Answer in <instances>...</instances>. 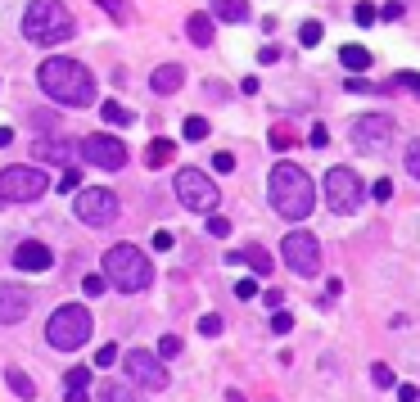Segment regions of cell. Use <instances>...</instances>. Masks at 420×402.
<instances>
[{"mask_svg":"<svg viewBox=\"0 0 420 402\" xmlns=\"http://www.w3.org/2000/svg\"><path fill=\"white\" fill-rule=\"evenodd\" d=\"M177 352H181V339H177V335H163V339H158V357H163V362L177 357Z\"/></svg>","mask_w":420,"mask_h":402,"instance_id":"36","label":"cell"},{"mask_svg":"<svg viewBox=\"0 0 420 402\" xmlns=\"http://www.w3.org/2000/svg\"><path fill=\"white\" fill-rule=\"evenodd\" d=\"M271 330H276V335H289V330H294V316H289L285 308H276V316H271Z\"/></svg>","mask_w":420,"mask_h":402,"instance_id":"35","label":"cell"},{"mask_svg":"<svg viewBox=\"0 0 420 402\" xmlns=\"http://www.w3.org/2000/svg\"><path fill=\"white\" fill-rule=\"evenodd\" d=\"M299 41H303V45H316V41H321V23H316V18H307L303 28H299Z\"/></svg>","mask_w":420,"mask_h":402,"instance_id":"33","label":"cell"},{"mask_svg":"<svg viewBox=\"0 0 420 402\" xmlns=\"http://www.w3.org/2000/svg\"><path fill=\"white\" fill-rule=\"evenodd\" d=\"M82 158L95 167H104V172H118V167H127V145H122L118 136H86L82 140Z\"/></svg>","mask_w":420,"mask_h":402,"instance_id":"12","label":"cell"},{"mask_svg":"<svg viewBox=\"0 0 420 402\" xmlns=\"http://www.w3.org/2000/svg\"><path fill=\"white\" fill-rule=\"evenodd\" d=\"M114 362H118V348L114 344H104L100 352H95V367H114Z\"/></svg>","mask_w":420,"mask_h":402,"instance_id":"40","label":"cell"},{"mask_svg":"<svg viewBox=\"0 0 420 402\" xmlns=\"http://www.w3.org/2000/svg\"><path fill=\"white\" fill-rule=\"evenodd\" d=\"M307 140H312L316 150H326V145H330V131H326V127H312V136H307Z\"/></svg>","mask_w":420,"mask_h":402,"instance_id":"42","label":"cell"},{"mask_svg":"<svg viewBox=\"0 0 420 402\" xmlns=\"http://www.w3.org/2000/svg\"><path fill=\"white\" fill-rule=\"evenodd\" d=\"M122 367H127V380L158 393V389H167V371H163V357H154V352L145 348H131L127 357H122Z\"/></svg>","mask_w":420,"mask_h":402,"instance_id":"11","label":"cell"},{"mask_svg":"<svg viewBox=\"0 0 420 402\" xmlns=\"http://www.w3.org/2000/svg\"><path fill=\"white\" fill-rule=\"evenodd\" d=\"M45 190H50V181H45L41 167L14 163V167L0 172V199H5V203H32V199H41Z\"/></svg>","mask_w":420,"mask_h":402,"instance_id":"7","label":"cell"},{"mask_svg":"<svg viewBox=\"0 0 420 402\" xmlns=\"http://www.w3.org/2000/svg\"><path fill=\"white\" fill-rule=\"evenodd\" d=\"M177 199L190 213H213L217 199H221V190L213 186V177H208V172H199V167H181V172H177Z\"/></svg>","mask_w":420,"mask_h":402,"instance_id":"8","label":"cell"},{"mask_svg":"<svg viewBox=\"0 0 420 402\" xmlns=\"http://www.w3.org/2000/svg\"><path fill=\"white\" fill-rule=\"evenodd\" d=\"M14 267L18 272H50L55 253H50V245H41V240H23L14 249Z\"/></svg>","mask_w":420,"mask_h":402,"instance_id":"15","label":"cell"},{"mask_svg":"<svg viewBox=\"0 0 420 402\" xmlns=\"http://www.w3.org/2000/svg\"><path fill=\"white\" fill-rule=\"evenodd\" d=\"M100 402H145V398L136 393V384H127V380H104L100 384Z\"/></svg>","mask_w":420,"mask_h":402,"instance_id":"17","label":"cell"},{"mask_svg":"<svg viewBox=\"0 0 420 402\" xmlns=\"http://www.w3.org/2000/svg\"><path fill=\"white\" fill-rule=\"evenodd\" d=\"M95 5H100V9H109V18H114V23H127V18H131L127 0H95Z\"/></svg>","mask_w":420,"mask_h":402,"instance_id":"27","label":"cell"},{"mask_svg":"<svg viewBox=\"0 0 420 402\" xmlns=\"http://www.w3.org/2000/svg\"><path fill=\"white\" fill-rule=\"evenodd\" d=\"M407 14V9L398 5V0H393V5H385V9H380V18H402Z\"/></svg>","mask_w":420,"mask_h":402,"instance_id":"45","label":"cell"},{"mask_svg":"<svg viewBox=\"0 0 420 402\" xmlns=\"http://www.w3.org/2000/svg\"><path fill=\"white\" fill-rule=\"evenodd\" d=\"M100 118H104L109 127H131V123H136V113H131V108H122L118 100H104V104H100Z\"/></svg>","mask_w":420,"mask_h":402,"instance_id":"21","label":"cell"},{"mask_svg":"<svg viewBox=\"0 0 420 402\" xmlns=\"http://www.w3.org/2000/svg\"><path fill=\"white\" fill-rule=\"evenodd\" d=\"M72 32H77V18L68 14L64 0H32V5L23 9V36H28L32 45H59V41H68Z\"/></svg>","mask_w":420,"mask_h":402,"instance_id":"3","label":"cell"},{"mask_svg":"<svg viewBox=\"0 0 420 402\" xmlns=\"http://www.w3.org/2000/svg\"><path fill=\"white\" fill-rule=\"evenodd\" d=\"M154 249H172V235H167V230H154Z\"/></svg>","mask_w":420,"mask_h":402,"instance_id":"48","label":"cell"},{"mask_svg":"<svg viewBox=\"0 0 420 402\" xmlns=\"http://www.w3.org/2000/svg\"><path fill=\"white\" fill-rule=\"evenodd\" d=\"M185 32H190L194 45H213V14H190Z\"/></svg>","mask_w":420,"mask_h":402,"instance_id":"19","label":"cell"},{"mask_svg":"<svg viewBox=\"0 0 420 402\" xmlns=\"http://www.w3.org/2000/svg\"><path fill=\"white\" fill-rule=\"evenodd\" d=\"M77 186H82L77 172H64V181H59V190H77Z\"/></svg>","mask_w":420,"mask_h":402,"instance_id":"47","label":"cell"},{"mask_svg":"<svg viewBox=\"0 0 420 402\" xmlns=\"http://www.w3.org/2000/svg\"><path fill=\"white\" fill-rule=\"evenodd\" d=\"M353 18H357V23H362V28H370V23H375V18H380V9H375V5H370V0H362V5H353Z\"/></svg>","mask_w":420,"mask_h":402,"instance_id":"30","label":"cell"},{"mask_svg":"<svg viewBox=\"0 0 420 402\" xmlns=\"http://www.w3.org/2000/svg\"><path fill=\"white\" fill-rule=\"evenodd\" d=\"M82 289H86L91 298H100L104 289H109V276H100V272H95V276H86V280H82Z\"/></svg>","mask_w":420,"mask_h":402,"instance_id":"31","label":"cell"},{"mask_svg":"<svg viewBox=\"0 0 420 402\" xmlns=\"http://www.w3.org/2000/svg\"><path fill=\"white\" fill-rule=\"evenodd\" d=\"M416 398H420V393H416L411 384H402V389H398V402H416Z\"/></svg>","mask_w":420,"mask_h":402,"instance_id":"49","label":"cell"},{"mask_svg":"<svg viewBox=\"0 0 420 402\" xmlns=\"http://www.w3.org/2000/svg\"><path fill=\"white\" fill-rule=\"evenodd\" d=\"M64 402H91V398H86V389H68V398Z\"/></svg>","mask_w":420,"mask_h":402,"instance_id":"50","label":"cell"},{"mask_svg":"<svg viewBox=\"0 0 420 402\" xmlns=\"http://www.w3.org/2000/svg\"><path fill=\"white\" fill-rule=\"evenodd\" d=\"M370 380H375L380 389H389V384H393V371L385 367V362H375V367H370Z\"/></svg>","mask_w":420,"mask_h":402,"instance_id":"38","label":"cell"},{"mask_svg":"<svg viewBox=\"0 0 420 402\" xmlns=\"http://www.w3.org/2000/svg\"><path fill=\"white\" fill-rule=\"evenodd\" d=\"M226 262H244V267H253V272H262V276L271 272V267H276V262L267 258V249H244V253H231Z\"/></svg>","mask_w":420,"mask_h":402,"instance_id":"23","label":"cell"},{"mask_svg":"<svg viewBox=\"0 0 420 402\" xmlns=\"http://www.w3.org/2000/svg\"><path fill=\"white\" fill-rule=\"evenodd\" d=\"M339 64L348 68V72H362V68H370V50H366V45H343Z\"/></svg>","mask_w":420,"mask_h":402,"instance_id":"24","label":"cell"},{"mask_svg":"<svg viewBox=\"0 0 420 402\" xmlns=\"http://www.w3.org/2000/svg\"><path fill=\"white\" fill-rule=\"evenodd\" d=\"M32 303H36V294H32L28 285H0V325H18V321H28Z\"/></svg>","mask_w":420,"mask_h":402,"instance_id":"14","label":"cell"},{"mask_svg":"<svg viewBox=\"0 0 420 402\" xmlns=\"http://www.w3.org/2000/svg\"><path fill=\"white\" fill-rule=\"evenodd\" d=\"M393 86H398V91H416V95H420V72H398V77H393Z\"/></svg>","mask_w":420,"mask_h":402,"instance_id":"37","label":"cell"},{"mask_svg":"<svg viewBox=\"0 0 420 402\" xmlns=\"http://www.w3.org/2000/svg\"><path fill=\"white\" fill-rule=\"evenodd\" d=\"M86 384H91V367H72L64 375V389H86Z\"/></svg>","mask_w":420,"mask_h":402,"instance_id":"29","label":"cell"},{"mask_svg":"<svg viewBox=\"0 0 420 402\" xmlns=\"http://www.w3.org/2000/svg\"><path fill=\"white\" fill-rule=\"evenodd\" d=\"M172 154H177V145L158 136V140H150V150H145V163H150V167H167V163H172Z\"/></svg>","mask_w":420,"mask_h":402,"instance_id":"22","label":"cell"},{"mask_svg":"<svg viewBox=\"0 0 420 402\" xmlns=\"http://www.w3.org/2000/svg\"><path fill=\"white\" fill-rule=\"evenodd\" d=\"M208 118H185V140H208Z\"/></svg>","mask_w":420,"mask_h":402,"instance_id":"28","label":"cell"},{"mask_svg":"<svg viewBox=\"0 0 420 402\" xmlns=\"http://www.w3.org/2000/svg\"><path fill=\"white\" fill-rule=\"evenodd\" d=\"M72 213H77L86 226H114L118 222V194L104 190V186H86V190H77V199H72Z\"/></svg>","mask_w":420,"mask_h":402,"instance_id":"9","label":"cell"},{"mask_svg":"<svg viewBox=\"0 0 420 402\" xmlns=\"http://www.w3.org/2000/svg\"><path fill=\"white\" fill-rule=\"evenodd\" d=\"M104 276H109V285L122 289V294H140V289H150V280H154V262L136 245H114L104 253Z\"/></svg>","mask_w":420,"mask_h":402,"instance_id":"4","label":"cell"},{"mask_svg":"<svg viewBox=\"0 0 420 402\" xmlns=\"http://www.w3.org/2000/svg\"><path fill=\"white\" fill-rule=\"evenodd\" d=\"M213 167L217 172H236V154H213Z\"/></svg>","mask_w":420,"mask_h":402,"instance_id":"41","label":"cell"},{"mask_svg":"<svg viewBox=\"0 0 420 402\" xmlns=\"http://www.w3.org/2000/svg\"><path fill=\"white\" fill-rule=\"evenodd\" d=\"M267 190H271V208L285 217V222H303V217L316 208V186L299 163H276Z\"/></svg>","mask_w":420,"mask_h":402,"instance_id":"2","label":"cell"},{"mask_svg":"<svg viewBox=\"0 0 420 402\" xmlns=\"http://www.w3.org/2000/svg\"><path fill=\"white\" fill-rule=\"evenodd\" d=\"M9 140H14V131H9V127H0V145H9Z\"/></svg>","mask_w":420,"mask_h":402,"instance_id":"51","label":"cell"},{"mask_svg":"<svg viewBox=\"0 0 420 402\" xmlns=\"http://www.w3.org/2000/svg\"><path fill=\"white\" fill-rule=\"evenodd\" d=\"M213 14L221 23H244L249 18V0H213Z\"/></svg>","mask_w":420,"mask_h":402,"instance_id":"18","label":"cell"},{"mask_svg":"<svg viewBox=\"0 0 420 402\" xmlns=\"http://www.w3.org/2000/svg\"><path fill=\"white\" fill-rule=\"evenodd\" d=\"M402 163H407V172H411L420 181V136L416 140H407V154H402Z\"/></svg>","mask_w":420,"mask_h":402,"instance_id":"26","label":"cell"},{"mask_svg":"<svg viewBox=\"0 0 420 402\" xmlns=\"http://www.w3.org/2000/svg\"><path fill=\"white\" fill-rule=\"evenodd\" d=\"M5 384L14 389L23 402H32V398H36V380H32V375H23L18 367H9V371H5Z\"/></svg>","mask_w":420,"mask_h":402,"instance_id":"20","label":"cell"},{"mask_svg":"<svg viewBox=\"0 0 420 402\" xmlns=\"http://www.w3.org/2000/svg\"><path fill=\"white\" fill-rule=\"evenodd\" d=\"M208 235L226 240V235H231V222H226V217H217V213H208Z\"/></svg>","mask_w":420,"mask_h":402,"instance_id":"34","label":"cell"},{"mask_svg":"<svg viewBox=\"0 0 420 402\" xmlns=\"http://www.w3.org/2000/svg\"><path fill=\"white\" fill-rule=\"evenodd\" d=\"M181 82H185V72H181V64H163V68H154V77H150V86H154L158 95H177V91H181Z\"/></svg>","mask_w":420,"mask_h":402,"instance_id":"16","label":"cell"},{"mask_svg":"<svg viewBox=\"0 0 420 402\" xmlns=\"http://www.w3.org/2000/svg\"><path fill=\"white\" fill-rule=\"evenodd\" d=\"M36 154H41V158H50V163H68V158H72L68 140H41V145H36Z\"/></svg>","mask_w":420,"mask_h":402,"instance_id":"25","label":"cell"},{"mask_svg":"<svg viewBox=\"0 0 420 402\" xmlns=\"http://www.w3.org/2000/svg\"><path fill=\"white\" fill-rule=\"evenodd\" d=\"M258 59H262V64H276L280 50H276V45H262V50H258Z\"/></svg>","mask_w":420,"mask_h":402,"instance_id":"46","label":"cell"},{"mask_svg":"<svg viewBox=\"0 0 420 402\" xmlns=\"http://www.w3.org/2000/svg\"><path fill=\"white\" fill-rule=\"evenodd\" d=\"M91 312L82 308V303H64V308H55L50 312V321H45V339H50V348L59 352H72V348H82L86 339H91Z\"/></svg>","mask_w":420,"mask_h":402,"instance_id":"5","label":"cell"},{"mask_svg":"<svg viewBox=\"0 0 420 402\" xmlns=\"http://www.w3.org/2000/svg\"><path fill=\"white\" fill-rule=\"evenodd\" d=\"M326 203H330V213H339V217L357 213L366 203V181L357 177L353 167H330L326 172Z\"/></svg>","mask_w":420,"mask_h":402,"instance_id":"6","label":"cell"},{"mask_svg":"<svg viewBox=\"0 0 420 402\" xmlns=\"http://www.w3.org/2000/svg\"><path fill=\"white\" fill-rule=\"evenodd\" d=\"M262 303H267V308H271V312H276V308H280V303H285V294H280V289H267V294H262Z\"/></svg>","mask_w":420,"mask_h":402,"instance_id":"44","label":"cell"},{"mask_svg":"<svg viewBox=\"0 0 420 402\" xmlns=\"http://www.w3.org/2000/svg\"><path fill=\"white\" fill-rule=\"evenodd\" d=\"M236 298H258V285H253V280H240V285H236Z\"/></svg>","mask_w":420,"mask_h":402,"instance_id":"43","label":"cell"},{"mask_svg":"<svg viewBox=\"0 0 420 402\" xmlns=\"http://www.w3.org/2000/svg\"><path fill=\"white\" fill-rule=\"evenodd\" d=\"M199 335H208V339H217V335H221V316H217V312L199 316Z\"/></svg>","mask_w":420,"mask_h":402,"instance_id":"32","label":"cell"},{"mask_svg":"<svg viewBox=\"0 0 420 402\" xmlns=\"http://www.w3.org/2000/svg\"><path fill=\"white\" fill-rule=\"evenodd\" d=\"M280 258L289 262L294 276H316L321 272V245H316V235H307V230H289V235L280 240Z\"/></svg>","mask_w":420,"mask_h":402,"instance_id":"10","label":"cell"},{"mask_svg":"<svg viewBox=\"0 0 420 402\" xmlns=\"http://www.w3.org/2000/svg\"><path fill=\"white\" fill-rule=\"evenodd\" d=\"M370 194H375L380 203H389V199H393V181H389V177H380L375 186H370Z\"/></svg>","mask_w":420,"mask_h":402,"instance_id":"39","label":"cell"},{"mask_svg":"<svg viewBox=\"0 0 420 402\" xmlns=\"http://www.w3.org/2000/svg\"><path fill=\"white\" fill-rule=\"evenodd\" d=\"M389 140H393V118L370 113V118H357V123H353V145L362 154H380Z\"/></svg>","mask_w":420,"mask_h":402,"instance_id":"13","label":"cell"},{"mask_svg":"<svg viewBox=\"0 0 420 402\" xmlns=\"http://www.w3.org/2000/svg\"><path fill=\"white\" fill-rule=\"evenodd\" d=\"M36 82H41V91L50 95L55 104H68V108L95 104V77H91V68L77 64V59H68V55H50L41 68H36Z\"/></svg>","mask_w":420,"mask_h":402,"instance_id":"1","label":"cell"},{"mask_svg":"<svg viewBox=\"0 0 420 402\" xmlns=\"http://www.w3.org/2000/svg\"><path fill=\"white\" fill-rule=\"evenodd\" d=\"M226 402H244V393H240V389H231V393H226Z\"/></svg>","mask_w":420,"mask_h":402,"instance_id":"52","label":"cell"}]
</instances>
